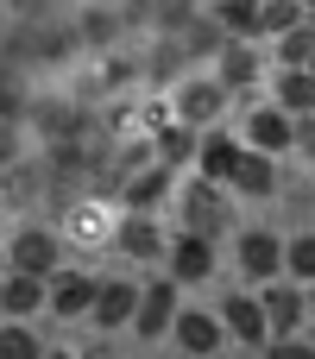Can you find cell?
<instances>
[{
    "instance_id": "cell-1",
    "label": "cell",
    "mask_w": 315,
    "mask_h": 359,
    "mask_svg": "<svg viewBox=\"0 0 315 359\" xmlns=\"http://www.w3.org/2000/svg\"><path fill=\"white\" fill-rule=\"evenodd\" d=\"M170 208H177V227L183 233H196V240H227L234 233V196L227 189H215V183H177V196H170Z\"/></svg>"
},
{
    "instance_id": "cell-2",
    "label": "cell",
    "mask_w": 315,
    "mask_h": 359,
    "mask_svg": "<svg viewBox=\"0 0 315 359\" xmlns=\"http://www.w3.org/2000/svg\"><path fill=\"white\" fill-rule=\"evenodd\" d=\"M69 265V252H63V233L57 227H44V221H19L13 233H6V271H19V278H57Z\"/></svg>"
},
{
    "instance_id": "cell-3",
    "label": "cell",
    "mask_w": 315,
    "mask_h": 359,
    "mask_svg": "<svg viewBox=\"0 0 315 359\" xmlns=\"http://www.w3.org/2000/svg\"><path fill=\"white\" fill-rule=\"evenodd\" d=\"M215 271H221V246H215V240H196V233H183V227L164 240L158 278H170L177 290H202V284H215Z\"/></svg>"
},
{
    "instance_id": "cell-4",
    "label": "cell",
    "mask_w": 315,
    "mask_h": 359,
    "mask_svg": "<svg viewBox=\"0 0 315 359\" xmlns=\"http://www.w3.org/2000/svg\"><path fill=\"white\" fill-rule=\"evenodd\" d=\"M234 265L253 290L284 278V233L278 227H234Z\"/></svg>"
},
{
    "instance_id": "cell-5",
    "label": "cell",
    "mask_w": 315,
    "mask_h": 359,
    "mask_svg": "<svg viewBox=\"0 0 315 359\" xmlns=\"http://www.w3.org/2000/svg\"><path fill=\"white\" fill-rule=\"evenodd\" d=\"M227 88L215 82V76H183L177 82V95H170V114H177V126H189V133H215V120H227Z\"/></svg>"
},
{
    "instance_id": "cell-6",
    "label": "cell",
    "mask_w": 315,
    "mask_h": 359,
    "mask_svg": "<svg viewBox=\"0 0 315 359\" xmlns=\"http://www.w3.org/2000/svg\"><path fill=\"white\" fill-rule=\"evenodd\" d=\"M234 139H240L246 151H259V158H278V164H284V158H290V139H297V120H290V114H278L272 101H253Z\"/></svg>"
},
{
    "instance_id": "cell-7",
    "label": "cell",
    "mask_w": 315,
    "mask_h": 359,
    "mask_svg": "<svg viewBox=\"0 0 315 359\" xmlns=\"http://www.w3.org/2000/svg\"><path fill=\"white\" fill-rule=\"evenodd\" d=\"M95 290H101V278H95V271L63 265L57 278H44V316H57V322H88Z\"/></svg>"
},
{
    "instance_id": "cell-8",
    "label": "cell",
    "mask_w": 315,
    "mask_h": 359,
    "mask_svg": "<svg viewBox=\"0 0 315 359\" xmlns=\"http://www.w3.org/2000/svg\"><path fill=\"white\" fill-rule=\"evenodd\" d=\"M215 322H221L227 347H259V353H265V341H272L265 309H259V297H253V290H227V297L215 303Z\"/></svg>"
},
{
    "instance_id": "cell-9",
    "label": "cell",
    "mask_w": 315,
    "mask_h": 359,
    "mask_svg": "<svg viewBox=\"0 0 315 359\" xmlns=\"http://www.w3.org/2000/svg\"><path fill=\"white\" fill-rule=\"evenodd\" d=\"M170 347L183 359H215V353H227V334H221V322H215V309H177V322H170V334H164Z\"/></svg>"
},
{
    "instance_id": "cell-10",
    "label": "cell",
    "mask_w": 315,
    "mask_h": 359,
    "mask_svg": "<svg viewBox=\"0 0 315 359\" xmlns=\"http://www.w3.org/2000/svg\"><path fill=\"white\" fill-rule=\"evenodd\" d=\"M208 76L227 88V101H234V95H253V88L265 82V50H259V44H234V38H227V44L215 50Z\"/></svg>"
},
{
    "instance_id": "cell-11",
    "label": "cell",
    "mask_w": 315,
    "mask_h": 359,
    "mask_svg": "<svg viewBox=\"0 0 315 359\" xmlns=\"http://www.w3.org/2000/svg\"><path fill=\"white\" fill-rule=\"evenodd\" d=\"M164 221H152V215H120L114 221V233H107V246L126 259V265H158L164 259Z\"/></svg>"
},
{
    "instance_id": "cell-12",
    "label": "cell",
    "mask_w": 315,
    "mask_h": 359,
    "mask_svg": "<svg viewBox=\"0 0 315 359\" xmlns=\"http://www.w3.org/2000/svg\"><path fill=\"white\" fill-rule=\"evenodd\" d=\"M177 309H183V303H177V284H170V278H152V284H139V303H133V322H126V328H133L139 341H164L170 322H177Z\"/></svg>"
},
{
    "instance_id": "cell-13",
    "label": "cell",
    "mask_w": 315,
    "mask_h": 359,
    "mask_svg": "<svg viewBox=\"0 0 315 359\" xmlns=\"http://www.w3.org/2000/svg\"><path fill=\"white\" fill-rule=\"evenodd\" d=\"M177 196V177L164 170V164H139V170H126V183H120V215H152L158 221V208Z\"/></svg>"
},
{
    "instance_id": "cell-14",
    "label": "cell",
    "mask_w": 315,
    "mask_h": 359,
    "mask_svg": "<svg viewBox=\"0 0 315 359\" xmlns=\"http://www.w3.org/2000/svg\"><path fill=\"white\" fill-rule=\"evenodd\" d=\"M240 158H246V145L234 139V133H202L196 139V183H215V189H227L234 183V170H240Z\"/></svg>"
},
{
    "instance_id": "cell-15",
    "label": "cell",
    "mask_w": 315,
    "mask_h": 359,
    "mask_svg": "<svg viewBox=\"0 0 315 359\" xmlns=\"http://www.w3.org/2000/svg\"><path fill=\"white\" fill-rule=\"evenodd\" d=\"M133 303H139V284H133V278H101L95 303H88V328H95V334H126Z\"/></svg>"
},
{
    "instance_id": "cell-16",
    "label": "cell",
    "mask_w": 315,
    "mask_h": 359,
    "mask_svg": "<svg viewBox=\"0 0 315 359\" xmlns=\"http://www.w3.org/2000/svg\"><path fill=\"white\" fill-rule=\"evenodd\" d=\"M259 297V309H265V328H272V341H284V334H303L309 328V303H303V290L297 284H265V290H253Z\"/></svg>"
},
{
    "instance_id": "cell-17",
    "label": "cell",
    "mask_w": 315,
    "mask_h": 359,
    "mask_svg": "<svg viewBox=\"0 0 315 359\" xmlns=\"http://www.w3.org/2000/svg\"><path fill=\"white\" fill-rule=\"evenodd\" d=\"M278 183H284V164H278V158L246 151V158H240V170H234V183H227V196H240V202H272V196H278Z\"/></svg>"
},
{
    "instance_id": "cell-18",
    "label": "cell",
    "mask_w": 315,
    "mask_h": 359,
    "mask_svg": "<svg viewBox=\"0 0 315 359\" xmlns=\"http://www.w3.org/2000/svg\"><path fill=\"white\" fill-rule=\"evenodd\" d=\"M272 107L290 120H315V69H272Z\"/></svg>"
},
{
    "instance_id": "cell-19",
    "label": "cell",
    "mask_w": 315,
    "mask_h": 359,
    "mask_svg": "<svg viewBox=\"0 0 315 359\" xmlns=\"http://www.w3.org/2000/svg\"><path fill=\"white\" fill-rule=\"evenodd\" d=\"M38 316H44V284L6 271V278H0V322H25V328H32Z\"/></svg>"
},
{
    "instance_id": "cell-20",
    "label": "cell",
    "mask_w": 315,
    "mask_h": 359,
    "mask_svg": "<svg viewBox=\"0 0 315 359\" xmlns=\"http://www.w3.org/2000/svg\"><path fill=\"white\" fill-rule=\"evenodd\" d=\"M208 25L234 44H259V0H208Z\"/></svg>"
},
{
    "instance_id": "cell-21",
    "label": "cell",
    "mask_w": 315,
    "mask_h": 359,
    "mask_svg": "<svg viewBox=\"0 0 315 359\" xmlns=\"http://www.w3.org/2000/svg\"><path fill=\"white\" fill-rule=\"evenodd\" d=\"M284 284H297V290L315 284V227L284 233Z\"/></svg>"
},
{
    "instance_id": "cell-22",
    "label": "cell",
    "mask_w": 315,
    "mask_h": 359,
    "mask_svg": "<svg viewBox=\"0 0 315 359\" xmlns=\"http://www.w3.org/2000/svg\"><path fill=\"white\" fill-rule=\"evenodd\" d=\"M297 25H309V13L297 6V0H259V44L272 38H284V32H297Z\"/></svg>"
},
{
    "instance_id": "cell-23",
    "label": "cell",
    "mask_w": 315,
    "mask_h": 359,
    "mask_svg": "<svg viewBox=\"0 0 315 359\" xmlns=\"http://www.w3.org/2000/svg\"><path fill=\"white\" fill-rule=\"evenodd\" d=\"M196 139H202V133H189V126L170 120V126L158 133V158H152V164H164V170L177 177V164H196Z\"/></svg>"
},
{
    "instance_id": "cell-24",
    "label": "cell",
    "mask_w": 315,
    "mask_h": 359,
    "mask_svg": "<svg viewBox=\"0 0 315 359\" xmlns=\"http://www.w3.org/2000/svg\"><path fill=\"white\" fill-rule=\"evenodd\" d=\"M278 69H315V19L278 38Z\"/></svg>"
},
{
    "instance_id": "cell-25",
    "label": "cell",
    "mask_w": 315,
    "mask_h": 359,
    "mask_svg": "<svg viewBox=\"0 0 315 359\" xmlns=\"http://www.w3.org/2000/svg\"><path fill=\"white\" fill-rule=\"evenodd\" d=\"M51 341H38V328L25 322H0V359H44Z\"/></svg>"
},
{
    "instance_id": "cell-26",
    "label": "cell",
    "mask_w": 315,
    "mask_h": 359,
    "mask_svg": "<svg viewBox=\"0 0 315 359\" xmlns=\"http://www.w3.org/2000/svg\"><path fill=\"white\" fill-rule=\"evenodd\" d=\"M265 359H315V347L303 334H284V341H265Z\"/></svg>"
},
{
    "instance_id": "cell-27",
    "label": "cell",
    "mask_w": 315,
    "mask_h": 359,
    "mask_svg": "<svg viewBox=\"0 0 315 359\" xmlns=\"http://www.w3.org/2000/svg\"><path fill=\"white\" fill-rule=\"evenodd\" d=\"M290 151H297V158L315 170V120H297V139H290Z\"/></svg>"
},
{
    "instance_id": "cell-28",
    "label": "cell",
    "mask_w": 315,
    "mask_h": 359,
    "mask_svg": "<svg viewBox=\"0 0 315 359\" xmlns=\"http://www.w3.org/2000/svg\"><path fill=\"white\" fill-rule=\"evenodd\" d=\"M44 359H76V347H44Z\"/></svg>"
},
{
    "instance_id": "cell-29",
    "label": "cell",
    "mask_w": 315,
    "mask_h": 359,
    "mask_svg": "<svg viewBox=\"0 0 315 359\" xmlns=\"http://www.w3.org/2000/svg\"><path fill=\"white\" fill-rule=\"evenodd\" d=\"M303 303H309V322H315V284H309V290H303Z\"/></svg>"
},
{
    "instance_id": "cell-30",
    "label": "cell",
    "mask_w": 315,
    "mask_h": 359,
    "mask_svg": "<svg viewBox=\"0 0 315 359\" xmlns=\"http://www.w3.org/2000/svg\"><path fill=\"white\" fill-rule=\"evenodd\" d=\"M0 278H6V233H0Z\"/></svg>"
},
{
    "instance_id": "cell-31",
    "label": "cell",
    "mask_w": 315,
    "mask_h": 359,
    "mask_svg": "<svg viewBox=\"0 0 315 359\" xmlns=\"http://www.w3.org/2000/svg\"><path fill=\"white\" fill-rule=\"evenodd\" d=\"M297 6H303V13H309V19H315V0H297Z\"/></svg>"
},
{
    "instance_id": "cell-32",
    "label": "cell",
    "mask_w": 315,
    "mask_h": 359,
    "mask_svg": "<svg viewBox=\"0 0 315 359\" xmlns=\"http://www.w3.org/2000/svg\"><path fill=\"white\" fill-rule=\"evenodd\" d=\"M303 341H309V347H315V322H309V328H303Z\"/></svg>"
},
{
    "instance_id": "cell-33",
    "label": "cell",
    "mask_w": 315,
    "mask_h": 359,
    "mask_svg": "<svg viewBox=\"0 0 315 359\" xmlns=\"http://www.w3.org/2000/svg\"><path fill=\"white\" fill-rule=\"evenodd\" d=\"M309 227H315V196H309Z\"/></svg>"
},
{
    "instance_id": "cell-34",
    "label": "cell",
    "mask_w": 315,
    "mask_h": 359,
    "mask_svg": "<svg viewBox=\"0 0 315 359\" xmlns=\"http://www.w3.org/2000/svg\"><path fill=\"white\" fill-rule=\"evenodd\" d=\"M215 359H234V353H215Z\"/></svg>"
},
{
    "instance_id": "cell-35",
    "label": "cell",
    "mask_w": 315,
    "mask_h": 359,
    "mask_svg": "<svg viewBox=\"0 0 315 359\" xmlns=\"http://www.w3.org/2000/svg\"><path fill=\"white\" fill-rule=\"evenodd\" d=\"M101 359H114V353H101Z\"/></svg>"
}]
</instances>
